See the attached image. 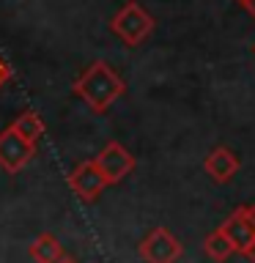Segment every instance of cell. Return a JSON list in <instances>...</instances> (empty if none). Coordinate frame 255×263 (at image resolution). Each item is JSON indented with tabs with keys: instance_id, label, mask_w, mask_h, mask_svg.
Wrapping results in <instances>:
<instances>
[{
	"instance_id": "obj_1",
	"label": "cell",
	"mask_w": 255,
	"mask_h": 263,
	"mask_svg": "<svg viewBox=\"0 0 255 263\" xmlns=\"http://www.w3.org/2000/svg\"><path fill=\"white\" fill-rule=\"evenodd\" d=\"M74 96H80L96 115L107 112L113 102H118L126 90V82L107 61H94L85 66V71L71 82Z\"/></svg>"
},
{
	"instance_id": "obj_2",
	"label": "cell",
	"mask_w": 255,
	"mask_h": 263,
	"mask_svg": "<svg viewBox=\"0 0 255 263\" xmlns=\"http://www.w3.org/2000/svg\"><path fill=\"white\" fill-rule=\"evenodd\" d=\"M113 36H118L126 47H140L154 33V16L145 11L140 3L129 0L118 8V14L110 20Z\"/></svg>"
},
{
	"instance_id": "obj_3",
	"label": "cell",
	"mask_w": 255,
	"mask_h": 263,
	"mask_svg": "<svg viewBox=\"0 0 255 263\" xmlns=\"http://www.w3.org/2000/svg\"><path fill=\"white\" fill-rule=\"evenodd\" d=\"M94 162V167L96 173L102 176L104 181V186H113V184H121L123 178L129 176L132 170H135V156L129 154V148L126 145H121L118 140H110L102 151L96 154V159H90Z\"/></svg>"
},
{
	"instance_id": "obj_4",
	"label": "cell",
	"mask_w": 255,
	"mask_h": 263,
	"mask_svg": "<svg viewBox=\"0 0 255 263\" xmlns=\"http://www.w3.org/2000/svg\"><path fill=\"white\" fill-rule=\"evenodd\" d=\"M140 258L145 263H176L184 255V247L168 228H154L137 247Z\"/></svg>"
},
{
	"instance_id": "obj_5",
	"label": "cell",
	"mask_w": 255,
	"mask_h": 263,
	"mask_svg": "<svg viewBox=\"0 0 255 263\" xmlns=\"http://www.w3.org/2000/svg\"><path fill=\"white\" fill-rule=\"evenodd\" d=\"M222 233L233 247V252H247V247L255 241V205H242L222 222Z\"/></svg>"
},
{
	"instance_id": "obj_6",
	"label": "cell",
	"mask_w": 255,
	"mask_h": 263,
	"mask_svg": "<svg viewBox=\"0 0 255 263\" xmlns=\"http://www.w3.org/2000/svg\"><path fill=\"white\" fill-rule=\"evenodd\" d=\"M33 156H36V145H28L11 126L0 132V167L6 173H20Z\"/></svg>"
},
{
	"instance_id": "obj_7",
	"label": "cell",
	"mask_w": 255,
	"mask_h": 263,
	"mask_svg": "<svg viewBox=\"0 0 255 263\" xmlns=\"http://www.w3.org/2000/svg\"><path fill=\"white\" fill-rule=\"evenodd\" d=\"M66 184H69L71 192L77 195L80 200H85V203H94L96 197H102V192H104V181L96 173V167H94L90 159L80 162L77 167L66 176Z\"/></svg>"
},
{
	"instance_id": "obj_8",
	"label": "cell",
	"mask_w": 255,
	"mask_h": 263,
	"mask_svg": "<svg viewBox=\"0 0 255 263\" xmlns=\"http://www.w3.org/2000/svg\"><path fill=\"white\" fill-rule=\"evenodd\" d=\"M203 170L209 173V178L214 184H228V181L239 173V156H236V151H230L228 145H217L206 154Z\"/></svg>"
},
{
	"instance_id": "obj_9",
	"label": "cell",
	"mask_w": 255,
	"mask_h": 263,
	"mask_svg": "<svg viewBox=\"0 0 255 263\" xmlns=\"http://www.w3.org/2000/svg\"><path fill=\"white\" fill-rule=\"evenodd\" d=\"M30 258L36 263H58L63 258V244L55 233H39L28 247Z\"/></svg>"
},
{
	"instance_id": "obj_10",
	"label": "cell",
	"mask_w": 255,
	"mask_h": 263,
	"mask_svg": "<svg viewBox=\"0 0 255 263\" xmlns=\"http://www.w3.org/2000/svg\"><path fill=\"white\" fill-rule=\"evenodd\" d=\"M11 129H14L28 145H39V140L44 137V132H47L44 118H41L36 110H25V112H20V115L14 118Z\"/></svg>"
},
{
	"instance_id": "obj_11",
	"label": "cell",
	"mask_w": 255,
	"mask_h": 263,
	"mask_svg": "<svg viewBox=\"0 0 255 263\" xmlns=\"http://www.w3.org/2000/svg\"><path fill=\"white\" fill-rule=\"evenodd\" d=\"M203 252L209 255L211 260H217V263H222V260H228L230 255H233V247H230V241L225 238V233L217 228L214 233H209L203 238Z\"/></svg>"
},
{
	"instance_id": "obj_12",
	"label": "cell",
	"mask_w": 255,
	"mask_h": 263,
	"mask_svg": "<svg viewBox=\"0 0 255 263\" xmlns=\"http://www.w3.org/2000/svg\"><path fill=\"white\" fill-rule=\"evenodd\" d=\"M8 80H11V66H8L3 58H0V90L6 88V82H8Z\"/></svg>"
},
{
	"instance_id": "obj_13",
	"label": "cell",
	"mask_w": 255,
	"mask_h": 263,
	"mask_svg": "<svg viewBox=\"0 0 255 263\" xmlns=\"http://www.w3.org/2000/svg\"><path fill=\"white\" fill-rule=\"evenodd\" d=\"M244 255L250 258V263H255V241H252L250 247H247V252H244Z\"/></svg>"
},
{
	"instance_id": "obj_14",
	"label": "cell",
	"mask_w": 255,
	"mask_h": 263,
	"mask_svg": "<svg viewBox=\"0 0 255 263\" xmlns=\"http://www.w3.org/2000/svg\"><path fill=\"white\" fill-rule=\"evenodd\" d=\"M244 8H247V11H250V14H252V16H255V0H250V3H247V6H244Z\"/></svg>"
},
{
	"instance_id": "obj_15",
	"label": "cell",
	"mask_w": 255,
	"mask_h": 263,
	"mask_svg": "<svg viewBox=\"0 0 255 263\" xmlns=\"http://www.w3.org/2000/svg\"><path fill=\"white\" fill-rule=\"evenodd\" d=\"M58 263H77V260H74V258H66V255H63V258L58 260Z\"/></svg>"
},
{
	"instance_id": "obj_16",
	"label": "cell",
	"mask_w": 255,
	"mask_h": 263,
	"mask_svg": "<svg viewBox=\"0 0 255 263\" xmlns=\"http://www.w3.org/2000/svg\"><path fill=\"white\" fill-rule=\"evenodd\" d=\"M239 3H242V6H247V3H250V0H239Z\"/></svg>"
},
{
	"instance_id": "obj_17",
	"label": "cell",
	"mask_w": 255,
	"mask_h": 263,
	"mask_svg": "<svg viewBox=\"0 0 255 263\" xmlns=\"http://www.w3.org/2000/svg\"><path fill=\"white\" fill-rule=\"evenodd\" d=\"M252 52H255V47H252Z\"/></svg>"
}]
</instances>
